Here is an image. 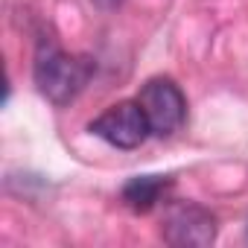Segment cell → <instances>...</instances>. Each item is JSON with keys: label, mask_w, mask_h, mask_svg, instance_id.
Listing matches in <instances>:
<instances>
[{"label": "cell", "mask_w": 248, "mask_h": 248, "mask_svg": "<svg viewBox=\"0 0 248 248\" xmlns=\"http://www.w3.org/2000/svg\"><path fill=\"white\" fill-rule=\"evenodd\" d=\"M93 76V62L85 56H70L50 38L38 41L32 79L38 93L53 105H70Z\"/></svg>", "instance_id": "1"}, {"label": "cell", "mask_w": 248, "mask_h": 248, "mask_svg": "<svg viewBox=\"0 0 248 248\" xmlns=\"http://www.w3.org/2000/svg\"><path fill=\"white\" fill-rule=\"evenodd\" d=\"M88 132L114 149H138L152 135V126L138 99H123L108 105L99 117H93Z\"/></svg>", "instance_id": "2"}, {"label": "cell", "mask_w": 248, "mask_h": 248, "mask_svg": "<svg viewBox=\"0 0 248 248\" xmlns=\"http://www.w3.org/2000/svg\"><path fill=\"white\" fill-rule=\"evenodd\" d=\"M140 108L146 111V120L152 126V135L172 138L187 123V96L170 76L149 79L138 93Z\"/></svg>", "instance_id": "3"}, {"label": "cell", "mask_w": 248, "mask_h": 248, "mask_svg": "<svg viewBox=\"0 0 248 248\" xmlns=\"http://www.w3.org/2000/svg\"><path fill=\"white\" fill-rule=\"evenodd\" d=\"M216 233H219L216 216L196 202L170 204V210L164 213V222H161L164 242H170L175 248H204L216 239Z\"/></svg>", "instance_id": "4"}, {"label": "cell", "mask_w": 248, "mask_h": 248, "mask_svg": "<svg viewBox=\"0 0 248 248\" xmlns=\"http://www.w3.org/2000/svg\"><path fill=\"white\" fill-rule=\"evenodd\" d=\"M170 184L172 181L164 175H138V178L123 184V202L135 213H149L161 202V196L170 190Z\"/></svg>", "instance_id": "5"}, {"label": "cell", "mask_w": 248, "mask_h": 248, "mask_svg": "<svg viewBox=\"0 0 248 248\" xmlns=\"http://www.w3.org/2000/svg\"><path fill=\"white\" fill-rule=\"evenodd\" d=\"M93 3L99 6V9H105V12H111V9H117L123 0H93Z\"/></svg>", "instance_id": "6"}, {"label": "cell", "mask_w": 248, "mask_h": 248, "mask_svg": "<svg viewBox=\"0 0 248 248\" xmlns=\"http://www.w3.org/2000/svg\"><path fill=\"white\" fill-rule=\"evenodd\" d=\"M245 236H248V219H245Z\"/></svg>", "instance_id": "7"}]
</instances>
